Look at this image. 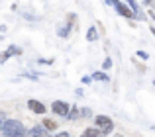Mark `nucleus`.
<instances>
[{"mask_svg":"<svg viewBox=\"0 0 155 137\" xmlns=\"http://www.w3.org/2000/svg\"><path fill=\"white\" fill-rule=\"evenodd\" d=\"M26 127L18 119H6V123L2 126V135L4 137H26Z\"/></svg>","mask_w":155,"mask_h":137,"instance_id":"1","label":"nucleus"},{"mask_svg":"<svg viewBox=\"0 0 155 137\" xmlns=\"http://www.w3.org/2000/svg\"><path fill=\"white\" fill-rule=\"evenodd\" d=\"M96 127H98V131L100 133H112V129H114V123H112V119L110 118H106V116H96Z\"/></svg>","mask_w":155,"mask_h":137,"instance_id":"2","label":"nucleus"},{"mask_svg":"<svg viewBox=\"0 0 155 137\" xmlns=\"http://www.w3.org/2000/svg\"><path fill=\"white\" fill-rule=\"evenodd\" d=\"M28 106H30V110L34 112V114H39V116L45 114V106H43L39 100H28Z\"/></svg>","mask_w":155,"mask_h":137,"instance_id":"3","label":"nucleus"},{"mask_svg":"<svg viewBox=\"0 0 155 137\" xmlns=\"http://www.w3.org/2000/svg\"><path fill=\"white\" fill-rule=\"evenodd\" d=\"M51 110H53V114H55V116H67L69 114V108H67V104H65V102H53Z\"/></svg>","mask_w":155,"mask_h":137,"instance_id":"4","label":"nucleus"},{"mask_svg":"<svg viewBox=\"0 0 155 137\" xmlns=\"http://www.w3.org/2000/svg\"><path fill=\"white\" fill-rule=\"evenodd\" d=\"M73 18H75V16H69V22H65V26H61L59 30H57V35H59V37H67L69 35L71 26H73Z\"/></svg>","mask_w":155,"mask_h":137,"instance_id":"5","label":"nucleus"},{"mask_svg":"<svg viewBox=\"0 0 155 137\" xmlns=\"http://www.w3.org/2000/svg\"><path fill=\"white\" fill-rule=\"evenodd\" d=\"M114 8H116V12L118 14H122V16H126V18H134V12L130 10L128 6H124V4L120 2V0H118L116 4H114Z\"/></svg>","mask_w":155,"mask_h":137,"instance_id":"6","label":"nucleus"},{"mask_svg":"<svg viewBox=\"0 0 155 137\" xmlns=\"http://www.w3.org/2000/svg\"><path fill=\"white\" fill-rule=\"evenodd\" d=\"M126 2H128L130 6H132V12H134V16H137V18H140V20H145L143 12L140 10V6H137V2H136V0H126Z\"/></svg>","mask_w":155,"mask_h":137,"instance_id":"7","label":"nucleus"},{"mask_svg":"<svg viewBox=\"0 0 155 137\" xmlns=\"http://www.w3.org/2000/svg\"><path fill=\"white\" fill-rule=\"evenodd\" d=\"M30 135H31V137H49V133L45 131V127H41V126L34 127V129L30 131Z\"/></svg>","mask_w":155,"mask_h":137,"instance_id":"8","label":"nucleus"},{"mask_svg":"<svg viewBox=\"0 0 155 137\" xmlns=\"http://www.w3.org/2000/svg\"><path fill=\"white\" fill-rule=\"evenodd\" d=\"M87 39H88V41H96V39H98V33H96V27H94V26L88 27V31H87Z\"/></svg>","mask_w":155,"mask_h":137,"instance_id":"9","label":"nucleus"},{"mask_svg":"<svg viewBox=\"0 0 155 137\" xmlns=\"http://www.w3.org/2000/svg\"><path fill=\"white\" fill-rule=\"evenodd\" d=\"M6 53H8V57H12V55H14V57H18V55H22V49H20L18 45H10L6 49Z\"/></svg>","mask_w":155,"mask_h":137,"instance_id":"10","label":"nucleus"},{"mask_svg":"<svg viewBox=\"0 0 155 137\" xmlns=\"http://www.w3.org/2000/svg\"><path fill=\"white\" fill-rule=\"evenodd\" d=\"M81 137H100V131L94 129V127H88V129L83 131V135H81Z\"/></svg>","mask_w":155,"mask_h":137,"instance_id":"11","label":"nucleus"},{"mask_svg":"<svg viewBox=\"0 0 155 137\" xmlns=\"http://www.w3.org/2000/svg\"><path fill=\"white\" fill-rule=\"evenodd\" d=\"M91 78H94V80H102V82H108V76H106L104 72H94Z\"/></svg>","mask_w":155,"mask_h":137,"instance_id":"12","label":"nucleus"},{"mask_svg":"<svg viewBox=\"0 0 155 137\" xmlns=\"http://www.w3.org/2000/svg\"><path fill=\"white\" fill-rule=\"evenodd\" d=\"M110 67H112V59L106 57V59H104V63H102V68H104V71H108Z\"/></svg>","mask_w":155,"mask_h":137,"instance_id":"13","label":"nucleus"},{"mask_svg":"<svg viewBox=\"0 0 155 137\" xmlns=\"http://www.w3.org/2000/svg\"><path fill=\"white\" fill-rule=\"evenodd\" d=\"M67 118H71V119H75V118H79V108H73L71 110V114L67 116Z\"/></svg>","mask_w":155,"mask_h":137,"instance_id":"14","label":"nucleus"},{"mask_svg":"<svg viewBox=\"0 0 155 137\" xmlns=\"http://www.w3.org/2000/svg\"><path fill=\"white\" fill-rule=\"evenodd\" d=\"M6 119H8V116L4 114V112H0V129H2V126L6 123Z\"/></svg>","mask_w":155,"mask_h":137,"instance_id":"15","label":"nucleus"},{"mask_svg":"<svg viewBox=\"0 0 155 137\" xmlns=\"http://www.w3.org/2000/svg\"><path fill=\"white\" fill-rule=\"evenodd\" d=\"M137 57H140V59H147V57H149V55H147V53H145V51H137Z\"/></svg>","mask_w":155,"mask_h":137,"instance_id":"16","label":"nucleus"},{"mask_svg":"<svg viewBox=\"0 0 155 137\" xmlns=\"http://www.w3.org/2000/svg\"><path fill=\"white\" fill-rule=\"evenodd\" d=\"M6 59H8V53H6V51H4V53L0 55V63H4V61H6Z\"/></svg>","mask_w":155,"mask_h":137,"instance_id":"17","label":"nucleus"},{"mask_svg":"<svg viewBox=\"0 0 155 137\" xmlns=\"http://www.w3.org/2000/svg\"><path fill=\"white\" fill-rule=\"evenodd\" d=\"M91 80H92L91 76H83V82H84V84H88V82H91Z\"/></svg>","mask_w":155,"mask_h":137,"instance_id":"18","label":"nucleus"},{"mask_svg":"<svg viewBox=\"0 0 155 137\" xmlns=\"http://www.w3.org/2000/svg\"><path fill=\"white\" fill-rule=\"evenodd\" d=\"M45 127H51V129H53V127H55V123H53V122H45Z\"/></svg>","mask_w":155,"mask_h":137,"instance_id":"19","label":"nucleus"},{"mask_svg":"<svg viewBox=\"0 0 155 137\" xmlns=\"http://www.w3.org/2000/svg\"><path fill=\"white\" fill-rule=\"evenodd\" d=\"M57 137H71V135H69V133H67V131H61V133H59V135H57Z\"/></svg>","mask_w":155,"mask_h":137,"instance_id":"20","label":"nucleus"},{"mask_svg":"<svg viewBox=\"0 0 155 137\" xmlns=\"http://www.w3.org/2000/svg\"><path fill=\"white\" fill-rule=\"evenodd\" d=\"M145 4H147V6H151V4H155V0H145Z\"/></svg>","mask_w":155,"mask_h":137,"instance_id":"21","label":"nucleus"},{"mask_svg":"<svg viewBox=\"0 0 155 137\" xmlns=\"http://www.w3.org/2000/svg\"><path fill=\"white\" fill-rule=\"evenodd\" d=\"M116 2H118V0H108V4H112V6H114Z\"/></svg>","mask_w":155,"mask_h":137,"instance_id":"22","label":"nucleus"},{"mask_svg":"<svg viewBox=\"0 0 155 137\" xmlns=\"http://www.w3.org/2000/svg\"><path fill=\"white\" fill-rule=\"evenodd\" d=\"M151 31H153V37H155V27H151Z\"/></svg>","mask_w":155,"mask_h":137,"instance_id":"23","label":"nucleus"},{"mask_svg":"<svg viewBox=\"0 0 155 137\" xmlns=\"http://www.w3.org/2000/svg\"><path fill=\"white\" fill-rule=\"evenodd\" d=\"M153 129H155V126H153Z\"/></svg>","mask_w":155,"mask_h":137,"instance_id":"24","label":"nucleus"},{"mask_svg":"<svg viewBox=\"0 0 155 137\" xmlns=\"http://www.w3.org/2000/svg\"><path fill=\"white\" fill-rule=\"evenodd\" d=\"M0 39H2V37H0Z\"/></svg>","mask_w":155,"mask_h":137,"instance_id":"25","label":"nucleus"},{"mask_svg":"<svg viewBox=\"0 0 155 137\" xmlns=\"http://www.w3.org/2000/svg\"><path fill=\"white\" fill-rule=\"evenodd\" d=\"M153 84H155V82H153Z\"/></svg>","mask_w":155,"mask_h":137,"instance_id":"26","label":"nucleus"}]
</instances>
